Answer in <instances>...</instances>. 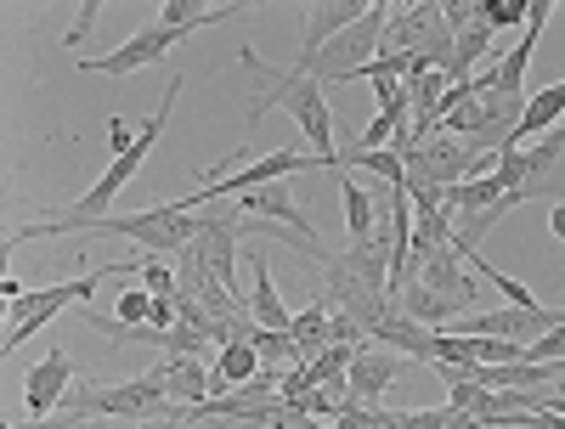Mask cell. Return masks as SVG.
<instances>
[{
  "label": "cell",
  "instance_id": "9a60e30c",
  "mask_svg": "<svg viewBox=\"0 0 565 429\" xmlns=\"http://www.w3.org/2000/svg\"><path fill=\"white\" fill-rule=\"evenodd\" d=\"M373 340H380L385 351H396V356H418V362H436V333L430 328H418V322H407L396 305L380 317V328H373Z\"/></svg>",
  "mask_w": 565,
  "mask_h": 429
},
{
  "label": "cell",
  "instance_id": "8fae6325",
  "mask_svg": "<svg viewBox=\"0 0 565 429\" xmlns=\"http://www.w3.org/2000/svg\"><path fill=\"white\" fill-rule=\"evenodd\" d=\"M469 159H476V153H469L458 136H447V130H441V136H430L424 148L402 153V164H407V181L441 186V193H447V186H458V181H469Z\"/></svg>",
  "mask_w": 565,
  "mask_h": 429
},
{
  "label": "cell",
  "instance_id": "603a6c76",
  "mask_svg": "<svg viewBox=\"0 0 565 429\" xmlns=\"http://www.w3.org/2000/svg\"><path fill=\"white\" fill-rule=\"evenodd\" d=\"M526 12H532V0H481V23H487L492 34L526 23Z\"/></svg>",
  "mask_w": 565,
  "mask_h": 429
},
{
  "label": "cell",
  "instance_id": "30bf717a",
  "mask_svg": "<svg viewBox=\"0 0 565 429\" xmlns=\"http://www.w3.org/2000/svg\"><path fill=\"white\" fill-rule=\"evenodd\" d=\"M186 34H193V29H164V23H148V29H141V34H130L125 45H119V52H108V57H90L85 63V74H136V68H153V63H164L170 52H175V45L186 40Z\"/></svg>",
  "mask_w": 565,
  "mask_h": 429
},
{
  "label": "cell",
  "instance_id": "ac0fdd59",
  "mask_svg": "<svg viewBox=\"0 0 565 429\" xmlns=\"http://www.w3.org/2000/svg\"><path fill=\"white\" fill-rule=\"evenodd\" d=\"M215 378H221V396L255 385V378H260V351H255L249 340H226V345L215 351Z\"/></svg>",
  "mask_w": 565,
  "mask_h": 429
},
{
  "label": "cell",
  "instance_id": "7c38bea8",
  "mask_svg": "<svg viewBox=\"0 0 565 429\" xmlns=\"http://www.w3.org/2000/svg\"><path fill=\"white\" fill-rule=\"evenodd\" d=\"M396 373H402V356L385 351V345H362L345 367V401L356 407H385V390L396 385Z\"/></svg>",
  "mask_w": 565,
  "mask_h": 429
},
{
  "label": "cell",
  "instance_id": "7a4b0ae2",
  "mask_svg": "<svg viewBox=\"0 0 565 429\" xmlns=\"http://www.w3.org/2000/svg\"><path fill=\"white\" fill-rule=\"evenodd\" d=\"M175 97H181V74H170V85H164V103H159V114L136 130V148L130 153H119L108 170H103V181L90 186V193L79 199V204H68L63 215H52V221H29V226H12L7 232V244L18 249V244H34V237H79L90 221H108V210H114V199L130 186V175L141 170V159H148V148L159 141V130H164V119H170V108H175Z\"/></svg>",
  "mask_w": 565,
  "mask_h": 429
},
{
  "label": "cell",
  "instance_id": "83f0119b",
  "mask_svg": "<svg viewBox=\"0 0 565 429\" xmlns=\"http://www.w3.org/2000/svg\"><path fill=\"white\" fill-rule=\"evenodd\" d=\"M548 141H554V148H565V125H554V130H548Z\"/></svg>",
  "mask_w": 565,
  "mask_h": 429
},
{
  "label": "cell",
  "instance_id": "5b68a950",
  "mask_svg": "<svg viewBox=\"0 0 565 429\" xmlns=\"http://www.w3.org/2000/svg\"><path fill=\"white\" fill-rule=\"evenodd\" d=\"M385 23H391V7H385V0H373V7H367L340 40H328L322 52H300L295 68L311 74L317 85H345L356 68L373 63V52H380V40H385Z\"/></svg>",
  "mask_w": 565,
  "mask_h": 429
},
{
  "label": "cell",
  "instance_id": "4316f807",
  "mask_svg": "<svg viewBox=\"0 0 565 429\" xmlns=\"http://www.w3.org/2000/svg\"><path fill=\"white\" fill-rule=\"evenodd\" d=\"M548 226H554V237L565 244V204H554V210H548Z\"/></svg>",
  "mask_w": 565,
  "mask_h": 429
},
{
  "label": "cell",
  "instance_id": "7402d4cb",
  "mask_svg": "<svg viewBox=\"0 0 565 429\" xmlns=\"http://www.w3.org/2000/svg\"><path fill=\"white\" fill-rule=\"evenodd\" d=\"M452 423V401L447 407H418V412H391L380 418V429H447Z\"/></svg>",
  "mask_w": 565,
  "mask_h": 429
},
{
  "label": "cell",
  "instance_id": "3957f363",
  "mask_svg": "<svg viewBox=\"0 0 565 429\" xmlns=\"http://www.w3.org/2000/svg\"><path fill=\"white\" fill-rule=\"evenodd\" d=\"M68 418H119V423H153V418H181L186 401L170 396L164 373H141V378H125V385H108V378H79L63 401Z\"/></svg>",
  "mask_w": 565,
  "mask_h": 429
},
{
  "label": "cell",
  "instance_id": "d4e9b609",
  "mask_svg": "<svg viewBox=\"0 0 565 429\" xmlns=\"http://www.w3.org/2000/svg\"><path fill=\"white\" fill-rule=\"evenodd\" d=\"M141 289L159 294V300H175V271H164L159 255H141Z\"/></svg>",
  "mask_w": 565,
  "mask_h": 429
},
{
  "label": "cell",
  "instance_id": "8992f818",
  "mask_svg": "<svg viewBox=\"0 0 565 429\" xmlns=\"http://www.w3.org/2000/svg\"><path fill=\"white\" fill-rule=\"evenodd\" d=\"M79 237H130L141 255H181L199 237V215H186L175 204H148V210H136V215L90 221Z\"/></svg>",
  "mask_w": 565,
  "mask_h": 429
},
{
  "label": "cell",
  "instance_id": "484cf974",
  "mask_svg": "<svg viewBox=\"0 0 565 429\" xmlns=\"http://www.w3.org/2000/svg\"><path fill=\"white\" fill-rule=\"evenodd\" d=\"M97 12H103L97 0H90V7H79V18H74V29H68V45H79V40L90 34V23H97Z\"/></svg>",
  "mask_w": 565,
  "mask_h": 429
},
{
  "label": "cell",
  "instance_id": "ffe728a7",
  "mask_svg": "<svg viewBox=\"0 0 565 429\" xmlns=\"http://www.w3.org/2000/svg\"><path fill=\"white\" fill-rule=\"evenodd\" d=\"M328 317H334V300L328 294H317L311 300V311H300L295 317V345H300V356H317V351H328Z\"/></svg>",
  "mask_w": 565,
  "mask_h": 429
},
{
  "label": "cell",
  "instance_id": "52a82bcc",
  "mask_svg": "<svg viewBox=\"0 0 565 429\" xmlns=\"http://www.w3.org/2000/svg\"><path fill=\"white\" fill-rule=\"evenodd\" d=\"M380 45H385V52H396V57H418V63H430V68H447L458 34L447 29L441 7H391V23H385V40Z\"/></svg>",
  "mask_w": 565,
  "mask_h": 429
},
{
  "label": "cell",
  "instance_id": "44dd1931",
  "mask_svg": "<svg viewBox=\"0 0 565 429\" xmlns=\"http://www.w3.org/2000/svg\"><path fill=\"white\" fill-rule=\"evenodd\" d=\"M244 7H199V0H170V7L159 12L164 29H210V23H232Z\"/></svg>",
  "mask_w": 565,
  "mask_h": 429
},
{
  "label": "cell",
  "instance_id": "ba28073f",
  "mask_svg": "<svg viewBox=\"0 0 565 429\" xmlns=\"http://www.w3.org/2000/svg\"><path fill=\"white\" fill-rule=\"evenodd\" d=\"M244 199H221L210 210H199V237H193V249L204 255V266L226 282L232 294H238V237H244Z\"/></svg>",
  "mask_w": 565,
  "mask_h": 429
},
{
  "label": "cell",
  "instance_id": "277c9868",
  "mask_svg": "<svg viewBox=\"0 0 565 429\" xmlns=\"http://www.w3.org/2000/svg\"><path fill=\"white\" fill-rule=\"evenodd\" d=\"M130 271H141V255L136 260H125V266H103V271H85V277H74V282H52V289H23L18 300H7V340H0V351H18L23 340H34V333L52 322L57 311H68L74 300H85V294H97L103 282H125Z\"/></svg>",
  "mask_w": 565,
  "mask_h": 429
},
{
  "label": "cell",
  "instance_id": "6da1fadb",
  "mask_svg": "<svg viewBox=\"0 0 565 429\" xmlns=\"http://www.w3.org/2000/svg\"><path fill=\"white\" fill-rule=\"evenodd\" d=\"M238 63L255 74V103H249V136L260 130V119L277 108V103H289V119L300 125V136L311 141V153L334 170L340 164V141H334V114H328V103H322V85L311 79V74H300L295 63L289 68H277V63H266L255 45H244L238 52Z\"/></svg>",
  "mask_w": 565,
  "mask_h": 429
},
{
  "label": "cell",
  "instance_id": "5bb4252c",
  "mask_svg": "<svg viewBox=\"0 0 565 429\" xmlns=\"http://www.w3.org/2000/svg\"><path fill=\"white\" fill-rule=\"evenodd\" d=\"M159 373H164L170 396L186 401V407H204L210 396H221V378L204 356H159Z\"/></svg>",
  "mask_w": 565,
  "mask_h": 429
},
{
  "label": "cell",
  "instance_id": "4fadbf2b",
  "mask_svg": "<svg viewBox=\"0 0 565 429\" xmlns=\"http://www.w3.org/2000/svg\"><path fill=\"white\" fill-rule=\"evenodd\" d=\"M68 390H74V362H68V351H52L29 378H23V407H29V418H45L57 401H68Z\"/></svg>",
  "mask_w": 565,
  "mask_h": 429
},
{
  "label": "cell",
  "instance_id": "9c48e42d",
  "mask_svg": "<svg viewBox=\"0 0 565 429\" xmlns=\"http://www.w3.org/2000/svg\"><path fill=\"white\" fill-rule=\"evenodd\" d=\"M559 322H565V311H554V305H498V311L458 317V328L476 333V340H514V345L543 340V333H554Z\"/></svg>",
  "mask_w": 565,
  "mask_h": 429
},
{
  "label": "cell",
  "instance_id": "d6986e66",
  "mask_svg": "<svg viewBox=\"0 0 565 429\" xmlns=\"http://www.w3.org/2000/svg\"><path fill=\"white\" fill-rule=\"evenodd\" d=\"M559 114H565V79H559V85H543L537 97L526 103V114H521V130H514V148H521V141H532V136L543 141V136L559 125Z\"/></svg>",
  "mask_w": 565,
  "mask_h": 429
},
{
  "label": "cell",
  "instance_id": "e0dca14e",
  "mask_svg": "<svg viewBox=\"0 0 565 429\" xmlns=\"http://www.w3.org/2000/svg\"><path fill=\"white\" fill-rule=\"evenodd\" d=\"M367 7H351V0H322V7H306V45L300 52H322L328 40H340Z\"/></svg>",
  "mask_w": 565,
  "mask_h": 429
},
{
  "label": "cell",
  "instance_id": "2e32d148",
  "mask_svg": "<svg viewBox=\"0 0 565 429\" xmlns=\"http://www.w3.org/2000/svg\"><path fill=\"white\" fill-rule=\"evenodd\" d=\"M249 266H255V294H249L255 322H260V328H271V333H289V328H295V311L282 305L277 282H271V271H266V255H260V249H249Z\"/></svg>",
  "mask_w": 565,
  "mask_h": 429
},
{
  "label": "cell",
  "instance_id": "cb8c5ba5",
  "mask_svg": "<svg viewBox=\"0 0 565 429\" xmlns=\"http://www.w3.org/2000/svg\"><path fill=\"white\" fill-rule=\"evenodd\" d=\"M114 322H125V328L153 322V294H148V289H125V294H119V311H114Z\"/></svg>",
  "mask_w": 565,
  "mask_h": 429
}]
</instances>
